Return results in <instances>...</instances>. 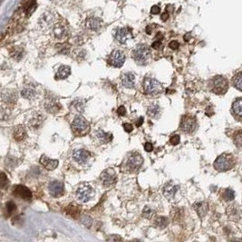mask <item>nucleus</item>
I'll return each instance as SVG.
<instances>
[{
  "label": "nucleus",
  "mask_w": 242,
  "mask_h": 242,
  "mask_svg": "<svg viewBox=\"0 0 242 242\" xmlns=\"http://www.w3.org/2000/svg\"><path fill=\"white\" fill-rule=\"evenodd\" d=\"M124 62H125V54L121 50H115L112 52L108 59V63L116 68L122 67Z\"/></svg>",
  "instance_id": "nucleus-7"
},
{
  "label": "nucleus",
  "mask_w": 242,
  "mask_h": 242,
  "mask_svg": "<svg viewBox=\"0 0 242 242\" xmlns=\"http://www.w3.org/2000/svg\"><path fill=\"white\" fill-rule=\"evenodd\" d=\"M48 191H49V193L54 198L61 197L64 192V184L62 182L58 181V180H54V181L49 183Z\"/></svg>",
  "instance_id": "nucleus-11"
},
{
  "label": "nucleus",
  "mask_w": 242,
  "mask_h": 242,
  "mask_svg": "<svg viewBox=\"0 0 242 242\" xmlns=\"http://www.w3.org/2000/svg\"><path fill=\"white\" fill-rule=\"evenodd\" d=\"M13 193L20 199L25 201H30L32 199V192L26 186L23 185H16L13 190Z\"/></svg>",
  "instance_id": "nucleus-14"
},
{
  "label": "nucleus",
  "mask_w": 242,
  "mask_h": 242,
  "mask_svg": "<svg viewBox=\"0 0 242 242\" xmlns=\"http://www.w3.org/2000/svg\"><path fill=\"white\" fill-rule=\"evenodd\" d=\"M40 163L44 166V168H45L47 171H54L57 168V166L59 164V162L57 160H53L48 157H46L45 155H42L40 158Z\"/></svg>",
  "instance_id": "nucleus-17"
},
{
  "label": "nucleus",
  "mask_w": 242,
  "mask_h": 242,
  "mask_svg": "<svg viewBox=\"0 0 242 242\" xmlns=\"http://www.w3.org/2000/svg\"><path fill=\"white\" fill-rule=\"evenodd\" d=\"M155 225H156V227L160 228V229H164L168 225V218L165 217L157 218L156 220H155Z\"/></svg>",
  "instance_id": "nucleus-31"
},
{
  "label": "nucleus",
  "mask_w": 242,
  "mask_h": 242,
  "mask_svg": "<svg viewBox=\"0 0 242 242\" xmlns=\"http://www.w3.org/2000/svg\"><path fill=\"white\" fill-rule=\"evenodd\" d=\"M179 43L177 41H171L170 44H169V46H170V48H171L172 50H176V49H178L179 47Z\"/></svg>",
  "instance_id": "nucleus-43"
},
{
  "label": "nucleus",
  "mask_w": 242,
  "mask_h": 242,
  "mask_svg": "<svg viewBox=\"0 0 242 242\" xmlns=\"http://www.w3.org/2000/svg\"><path fill=\"white\" fill-rule=\"evenodd\" d=\"M235 164L234 158L231 154L224 153L220 156H218L214 162V168L218 171H227L233 168Z\"/></svg>",
  "instance_id": "nucleus-3"
},
{
  "label": "nucleus",
  "mask_w": 242,
  "mask_h": 242,
  "mask_svg": "<svg viewBox=\"0 0 242 242\" xmlns=\"http://www.w3.org/2000/svg\"><path fill=\"white\" fill-rule=\"evenodd\" d=\"M142 215L146 218H152L154 216V210L150 207H145L142 211Z\"/></svg>",
  "instance_id": "nucleus-36"
},
{
  "label": "nucleus",
  "mask_w": 242,
  "mask_h": 242,
  "mask_svg": "<svg viewBox=\"0 0 242 242\" xmlns=\"http://www.w3.org/2000/svg\"><path fill=\"white\" fill-rule=\"evenodd\" d=\"M42 121H43V120H42V117H41V116H37V117L33 118L32 121H31V125H32V127H40V125L42 124Z\"/></svg>",
  "instance_id": "nucleus-38"
},
{
  "label": "nucleus",
  "mask_w": 242,
  "mask_h": 242,
  "mask_svg": "<svg viewBox=\"0 0 242 242\" xmlns=\"http://www.w3.org/2000/svg\"><path fill=\"white\" fill-rule=\"evenodd\" d=\"M168 16H169V15H168V13L162 14V21H166L167 18H168Z\"/></svg>",
  "instance_id": "nucleus-49"
},
{
  "label": "nucleus",
  "mask_w": 242,
  "mask_h": 242,
  "mask_svg": "<svg viewBox=\"0 0 242 242\" xmlns=\"http://www.w3.org/2000/svg\"><path fill=\"white\" fill-rule=\"evenodd\" d=\"M73 158L78 163H84L90 158V153L84 149H78L73 153Z\"/></svg>",
  "instance_id": "nucleus-15"
},
{
  "label": "nucleus",
  "mask_w": 242,
  "mask_h": 242,
  "mask_svg": "<svg viewBox=\"0 0 242 242\" xmlns=\"http://www.w3.org/2000/svg\"><path fill=\"white\" fill-rule=\"evenodd\" d=\"M102 26V20L98 17H88L85 21V27L91 31H98Z\"/></svg>",
  "instance_id": "nucleus-18"
},
{
  "label": "nucleus",
  "mask_w": 242,
  "mask_h": 242,
  "mask_svg": "<svg viewBox=\"0 0 242 242\" xmlns=\"http://www.w3.org/2000/svg\"><path fill=\"white\" fill-rule=\"evenodd\" d=\"M84 107H85L84 102L81 99H76V100L73 101L71 102V105H70V108H71L72 111H75L76 113H79V114L84 113Z\"/></svg>",
  "instance_id": "nucleus-24"
},
{
  "label": "nucleus",
  "mask_w": 242,
  "mask_h": 242,
  "mask_svg": "<svg viewBox=\"0 0 242 242\" xmlns=\"http://www.w3.org/2000/svg\"><path fill=\"white\" fill-rule=\"evenodd\" d=\"M240 211L238 209V207H236V205H230L229 209H228V215L230 218L232 219H238L240 216Z\"/></svg>",
  "instance_id": "nucleus-30"
},
{
  "label": "nucleus",
  "mask_w": 242,
  "mask_h": 242,
  "mask_svg": "<svg viewBox=\"0 0 242 242\" xmlns=\"http://www.w3.org/2000/svg\"><path fill=\"white\" fill-rule=\"evenodd\" d=\"M117 114L120 115V116H124L126 115V109L123 107V106H120L118 109H117Z\"/></svg>",
  "instance_id": "nucleus-42"
},
{
  "label": "nucleus",
  "mask_w": 242,
  "mask_h": 242,
  "mask_svg": "<svg viewBox=\"0 0 242 242\" xmlns=\"http://www.w3.org/2000/svg\"><path fill=\"white\" fill-rule=\"evenodd\" d=\"M132 38V32L125 27L119 28L117 29L115 33V39L122 45L126 44L130 39Z\"/></svg>",
  "instance_id": "nucleus-13"
},
{
  "label": "nucleus",
  "mask_w": 242,
  "mask_h": 242,
  "mask_svg": "<svg viewBox=\"0 0 242 242\" xmlns=\"http://www.w3.org/2000/svg\"><path fill=\"white\" fill-rule=\"evenodd\" d=\"M55 19H56V15L54 14H53L51 11H47V12L42 14L39 23L42 26V27H50V26L52 27L56 24Z\"/></svg>",
  "instance_id": "nucleus-12"
},
{
  "label": "nucleus",
  "mask_w": 242,
  "mask_h": 242,
  "mask_svg": "<svg viewBox=\"0 0 242 242\" xmlns=\"http://www.w3.org/2000/svg\"><path fill=\"white\" fill-rule=\"evenodd\" d=\"M233 141L234 144L239 147V148H242V130L241 131H238L237 132H235L234 134V138H233Z\"/></svg>",
  "instance_id": "nucleus-32"
},
{
  "label": "nucleus",
  "mask_w": 242,
  "mask_h": 242,
  "mask_svg": "<svg viewBox=\"0 0 242 242\" xmlns=\"http://www.w3.org/2000/svg\"><path fill=\"white\" fill-rule=\"evenodd\" d=\"M133 59L136 64L145 65L151 59V50L147 45L140 44L137 45L133 50Z\"/></svg>",
  "instance_id": "nucleus-1"
},
{
  "label": "nucleus",
  "mask_w": 242,
  "mask_h": 242,
  "mask_svg": "<svg viewBox=\"0 0 242 242\" xmlns=\"http://www.w3.org/2000/svg\"><path fill=\"white\" fill-rule=\"evenodd\" d=\"M96 138L102 143H108V142H110L111 140H113L114 136H113L112 133L105 132L102 130H99L96 132Z\"/></svg>",
  "instance_id": "nucleus-22"
},
{
  "label": "nucleus",
  "mask_w": 242,
  "mask_h": 242,
  "mask_svg": "<svg viewBox=\"0 0 242 242\" xmlns=\"http://www.w3.org/2000/svg\"><path fill=\"white\" fill-rule=\"evenodd\" d=\"M21 94L26 99H32V98H34L36 96L37 91H36V88L34 86L27 85L26 87H24L23 90L21 91Z\"/></svg>",
  "instance_id": "nucleus-25"
},
{
  "label": "nucleus",
  "mask_w": 242,
  "mask_h": 242,
  "mask_svg": "<svg viewBox=\"0 0 242 242\" xmlns=\"http://www.w3.org/2000/svg\"><path fill=\"white\" fill-rule=\"evenodd\" d=\"M92 218H90V217L87 216H84L82 218V223L85 226V227H87V228H90L91 227V225H92Z\"/></svg>",
  "instance_id": "nucleus-39"
},
{
  "label": "nucleus",
  "mask_w": 242,
  "mask_h": 242,
  "mask_svg": "<svg viewBox=\"0 0 242 242\" xmlns=\"http://www.w3.org/2000/svg\"><path fill=\"white\" fill-rule=\"evenodd\" d=\"M143 89L147 94L155 95L162 91V86L157 80L146 77L143 81Z\"/></svg>",
  "instance_id": "nucleus-5"
},
{
  "label": "nucleus",
  "mask_w": 242,
  "mask_h": 242,
  "mask_svg": "<svg viewBox=\"0 0 242 242\" xmlns=\"http://www.w3.org/2000/svg\"><path fill=\"white\" fill-rule=\"evenodd\" d=\"M161 12V8L158 6H153L151 8V13L153 15H158V14Z\"/></svg>",
  "instance_id": "nucleus-45"
},
{
  "label": "nucleus",
  "mask_w": 242,
  "mask_h": 242,
  "mask_svg": "<svg viewBox=\"0 0 242 242\" xmlns=\"http://www.w3.org/2000/svg\"><path fill=\"white\" fill-rule=\"evenodd\" d=\"M107 240H121L122 239H121L120 237H116V238L115 237V238H108Z\"/></svg>",
  "instance_id": "nucleus-50"
},
{
  "label": "nucleus",
  "mask_w": 242,
  "mask_h": 242,
  "mask_svg": "<svg viewBox=\"0 0 242 242\" xmlns=\"http://www.w3.org/2000/svg\"><path fill=\"white\" fill-rule=\"evenodd\" d=\"M71 74V68L68 65H61L56 73V78L64 80L70 76Z\"/></svg>",
  "instance_id": "nucleus-26"
},
{
  "label": "nucleus",
  "mask_w": 242,
  "mask_h": 242,
  "mask_svg": "<svg viewBox=\"0 0 242 242\" xmlns=\"http://www.w3.org/2000/svg\"><path fill=\"white\" fill-rule=\"evenodd\" d=\"M26 136V132L25 130V128L21 125H18L17 127L15 128L14 130V133H13V137L17 140V141H20V140H23Z\"/></svg>",
  "instance_id": "nucleus-27"
},
{
  "label": "nucleus",
  "mask_w": 242,
  "mask_h": 242,
  "mask_svg": "<svg viewBox=\"0 0 242 242\" xmlns=\"http://www.w3.org/2000/svg\"><path fill=\"white\" fill-rule=\"evenodd\" d=\"M179 140H180L179 136L177 135V134H175V135H173V136L170 139V142H171L172 145H177V144L179 143Z\"/></svg>",
  "instance_id": "nucleus-40"
},
{
  "label": "nucleus",
  "mask_w": 242,
  "mask_h": 242,
  "mask_svg": "<svg viewBox=\"0 0 242 242\" xmlns=\"http://www.w3.org/2000/svg\"><path fill=\"white\" fill-rule=\"evenodd\" d=\"M122 80V84L126 87V88H133L134 84H135V77L133 76V74L132 73H125L123 74V76L121 77Z\"/></svg>",
  "instance_id": "nucleus-20"
},
{
  "label": "nucleus",
  "mask_w": 242,
  "mask_h": 242,
  "mask_svg": "<svg viewBox=\"0 0 242 242\" xmlns=\"http://www.w3.org/2000/svg\"><path fill=\"white\" fill-rule=\"evenodd\" d=\"M72 128L77 133L84 134L86 132L89 131V123L82 115H77L75 120L73 121Z\"/></svg>",
  "instance_id": "nucleus-6"
},
{
  "label": "nucleus",
  "mask_w": 242,
  "mask_h": 242,
  "mask_svg": "<svg viewBox=\"0 0 242 242\" xmlns=\"http://www.w3.org/2000/svg\"><path fill=\"white\" fill-rule=\"evenodd\" d=\"M2 177H1V186H2V188L4 189L5 187H6V185L7 184V178H6V174L4 173V172H2Z\"/></svg>",
  "instance_id": "nucleus-41"
},
{
  "label": "nucleus",
  "mask_w": 242,
  "mask_h": 242,
  "mask_svg": "<svg viewBox=\"0 0 242 242\" xmlns=\"http://www.w3.org/2000/svg\"><path fill=\"white\" fill-rule=\"evenodd\" d=\"M152 46H153V48H154V49H160V48L162 47V43H161L160 41H155L153 44Z\"/></svg>",
  "instance_id": "nucleus-47"
},
{
  "label": "nucleus",
  "mask_w": 242,
  "mask_h": 242,
  "mask_svg": "<svg viewBox=\"0 0 242 242\" xmlns=\"http://www.w3.org/2000/svg\"><path fill=\"white\" fill-rule=\"evenodd\" d=\"M142 123H143V118H142V117H140V118L138 119V121L136 122V125H137L138 127H140V126H141Z\"/></svg>",
  "instance_id": "nucleus-48"
},
{
  "label": "nucleus",
  "mask_w": 242,
  "mask_h": 242,
  "mask_svg": "<svg viewBox=\"0 0 242 242\" xmlns=\"http://www.w3.org/2000/svg\"><path fill=\"white\" fill-rule=\"evenodd\" d=\"M229 83L228 80L222 76H217L210 82V89L216 94H224L228 91Z\"/></svg>",
  "instance_id": "nucleus-2"
},
{
  "label": "nucleus",
  "mask_w": 242,
  "mask_h": 242,
  "mask_svg": "<svg viewBox=\"0 0 242 242\" xmlns=\"http://www.w3.org/2000/svg\"><path fill=\"white\" fill-rule=\"evenodd\" d=\"M94 196V191L89 184H82L78 187L76 191L77 200L83 203L88 202Z\"/></svg>",
  "instance_id": "nucleus-4"
},
{
  "label": "nucleus",
  "mask_w": 242,
  "mask_h": 242,
  "mask_svg": "<svg viewBox=\"0 0 242 242\" xmlns=\"http://www.w3.org/2000/svg\"><path fill=\"white\" fill-rule=\"evenodd\" d=\"M143 163V158L141 157L140 153H132L127 160L128 168L132 171H137L140 168V166Z\"/></svg>",
  "instance_id": "nucleus-10"
},
{
  "label": "nucleus",
  "mask_w": 242,
  "mask_h": 242,
  "mask_svg": "<svg viewBox=\"0 0 242 242\" xmlns=\"http://www.w3.org/2000/svg\"><path fill=\"white\" fill-rule=\"evenodd\" d=\"M53 33H54V36L57 39H63L65 37V36L67 34V30L64 25L56 23L53 26Z\"/></svg>",
  "instance_id": "nucleus-21"
},
{
  "label": "nucleus",
  "mask_w": 242,
  "mask_h": 242,
  "mask_svg": "<svg viewBox=\"0 0 242 242\" xmlns=\"http://www.w3.org/2000/svg\"><path fill=\"white\" fill-rule=\"evenodd\" d=\"M179 186L176 184H173L171 182L167 183L163 188V195L168 200H172L175 197L176 192L178 191Z\"/></svg>",
  "instance_id": "nucleus-19"
},
{
  "label": "nucleus",
  "mask_w": 242,
  "mask_h": 242,
  "mask_svg": "<svg viewBox=\"0 0 242 242\" xmlns=\"http://www.w3.org/2000/svg\"><path fill=\"white\" fill-rule=\"evenodd\" d=\"M231 112L233 116L237 119V120H242V97L237 98L233 103H232V107H231Z\"/></svg>",
  "instance_id": "nucleus-16"
},
{
  "label": "nucleus",
  "mask_w": 242,
  "mask_h": 242,
  "mask_svg": "<svg viewBox=\"0 0 242 242\" xmlns=\"http://www.w3.org/2000/svg\"><path fill=\"white\" fill-rule=\"evenodd\" d=\"M222 197L225 201H232L235 197V193L234 191L230 189H226L225 191H223V194H222Z\"/></svg>",
  "instance_id": "nucleus-34"
},
{
  "label": "nucleus",
  "mask_w": 242,
  "mask_h": 242,
  "mask_svg": "<svg viewBox=\"0 0 242 242\" xmlns=\"http://www.w3.org/2000/svg\"><path fill=\"white\" fill-rule=\"evenodd\" d=\"M45 108H46V110H47L49 113L58 112L59 109H60V108H59V103L54 102H50L49 103H46V104H45Z\"/></svg>",
  "instance_id": "nucleus-33"
},
{
  "label": "nucleus",
  "mask_w": 242,
  "mask_h": 242,
  "mask_svg": "<svg viewBox=\"0 0 242 242\" xmlns=\"http://www.w3.org/2000/svg\"><path fill=\"white\" fill-rule=\"evenodd\" d=\"M194 209L201 218H203L209 211V206L206 202H199L194 204Z\"/></svg>",
  "instance_id": "nucleus-23"
},
{
  "label": "nucleus",
  "mask_w": 242,
  "mask_h": 242,
  "mask_svg": "<svg viewBox=\"0 0 242 242\" xmlns=\"http://www.w3.org/2000/svg\"><path fill=\"white\" fill-rule=\"evenodd\" d=\"M116 173L113 169H106L101 173L100 179L102 181V184L104 187L108 188L113 186L116 181Z\"/></svg>",
  "instance_id": "nucleus-9"
},
{
  "label": "nucleus",
  "mask_w": 242,
  "mask_h": 242,
  "mask_svg": "<svg viewBox=\"0 0 242 242\" xmlns=\"http://www.w3.org/2000/svg\"><path fill=\"white\" fill-rule=\"evenodd\" d=\"M147 114L152 118H158L161 115V107L157 103H151L147 109Z\"/></svg>",
  "instance_id": "nucleus-28"
},
{
  "label": "nucleus",
  "mask_w": 242,
  "mask_h": 242,
  "mask_svg": "<svg viewBox=\"0 0 242 242\" xmlns=\"http://www.w3.org/2000/svg\"><path fill=\"white\" fill-rule=\"evenodd\" d=\"M6 213H8L7 216H9V215H11L14 211L15 210L16 207H15V204L14 203V202L8 201L7 203L6 204Z\"/></svg>",
  "instance_id": "nucleus-37"
},
{
  "label": "nucleus",
  "mask_w": 242,
  "mask_h": 242,
  "mask_svg": "<svg viewBox=\"0 0 242 242\" xmlns=\"http://www.w3.org/2000/svg\"><path fill=\"white\" fill-rule=\"evenodd\" d=\"M232 84L236 89L242 92V72L238 73L232 78Z\"/></svg>",
  "instance_id": "nucleus-29"
},
{
  "label": "nucleus",
  "mask_w": 242,
  "mask_h": 242,
  "mask_svg": "<svg viewBox=\"0 0 242 242\" xmlns=\"http://www.w3.org/2000/svg\"><path fill=\"white\" fill-rule=\"evenodd\" d=\"M3 99L7 102H15V101L16 100V93H14V92L7 91V92H6V96H3Z\"/></svg>",
  "instance_id": "nucleus-35"
},
{
  "label": "nucleus",
  "mask_w": 242,
  "mask_h": 242,
  "mask_svg": "<svg viewBox=\"0 0 242 242\" xmlns=\"http://www.w3.org/2000/svg\"><path fill=\"white\" fill-rule=\"evenodd\" d=\"M144 150L148 153H151L153 150V145L151 143V142H146L144 144Z\"/></svg>",
  "instance_id": "nucleus-44"
},
{
  "label": "nucleus",
  "mask_w": 242,
  "mask_h": 242,
  "mask_svg": "<svg viewBox=\"0 0 242 242\" xmlns=\"http://www.w3.org/2000/svg\"><path fill=\"white\" fill-rule=\"evenodd\" d=\"M197 128V121L194 117L186 115L182 118L180 123V129L182 132L186 133L193 132Z\"/></svg>",
  "instance_id": "nucleus-8"
},
{
  "label": "nucleus",
  "mask_w": 242,
  "mask_h": 242,
  "mask_svg": "<svg viewBox=\"0 0 242 242\" xmlns=\"http://www.w3.org/2000/svg\"><path fill=\"white\" fill-rule=\"evenodd\" d=\"M123 129L126 132H131L132 130H133V127L131 123H124L123 124Z\"/></svg>",
  "instance_id": "nucleus-46"
}]
</instances>
